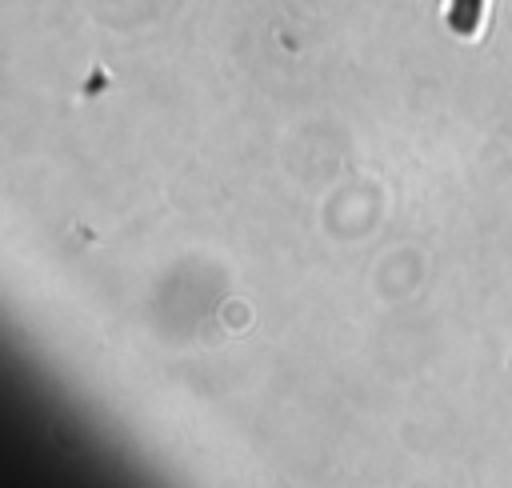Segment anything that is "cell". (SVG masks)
Here are the masks:
<instances>
[{
	"mask_svg": "<svg viewBox=\"0 0 512 488\" xmlns=\"http://www.w3.org/2000/svg\"><path fill=\"white\" fill-rule=\"evenodd\" d=\"M480 12H484V0H452L448 4V24L460 36H472L480 28Z\"/></svg>",
	"mask_w": 512,
	"mask_h": 488,
	"instance_id": "6da1fadb",
	"label": "cell"
}]
</instances>
